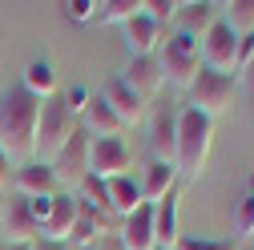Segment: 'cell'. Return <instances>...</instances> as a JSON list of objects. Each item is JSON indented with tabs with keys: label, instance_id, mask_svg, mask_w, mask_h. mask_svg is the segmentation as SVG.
I'll return each mask as SVG.
<instances>
[{
	"label": "cell",
	"instance_id": "1",
	"mask_svg": "<svg viewBox=\"0 0 254 250\" xmlns=\"http://www.w3.org/2000/svg\"><path fill=\"white\" fill-rule=\"evenodd\" d=\"M37 117H41V101L28 89H20V85L0 89V149L8 153L12 166L33 162V149H37Z\"/></svg>",
	"mask_w": 254,
	"mask_h": 250
},
{
	"label": "cell",
	"instance_id": "2",
	"mask_svg": "<svg viewBox=\"0 0 254 250\" xmlns=\"http://www.w3.org/2000/svg\"><path fill=\"white\" fill-rule=\"evenodd\" d=\"M210 145H214V117H206L202 109L186 105L178 113V174L186 178H202L206 162H210Z\"/></svg>",
	"mask_w": 254,
	"mask_h": 250
},
{
	"label": "cell",
	"instance_id": "3",
	"mask_svg": "<svg viewBox=\"0 0 254 250\" xmlns=\"http://www.w3.org/2000/svg\"><path fill=\"white\" fill-rule=\"evenodd\" d=\"M73 133H77V117L65 109L61 93H57V97H45L41 101V117H37V149H33V162L53 166V158L69 145Z\"/></svg>",
	"mask_w": 254,
	"mask_h": 250
},
{
	"label": "cell",
	"instance_id": "4",
	"mask_svg": "<svg viewBox=\"0 0 254 250\" xmlns=\"http://www.w3.org/2000/svg\"><path fill=\"white\" fill-rule=\"evenodd\" d=\"M157 65H162V77L190 89L194 85V77L202 73V49L194 37H186V33H170L162 41V49H157Z\"/></svg>",
	"mask_w": 254,
	"mask_h": 250
},
{
	"label": "cell",
	"instance_id": "5",
	"mask_svg": "<svg viewBox=\"0 0 254 250\" xmlns=\"http://www.w3.org/2000/svg\"><path fill=\"white\" fill-rule=\"evenodd\" d=\"M238 89L242 81L234 73H214V69H202L190 85V97H194V109H202L206 117H218L226 113L234 101H238Z\"/></svg>",
	"mask_w": 254,
	"mask_h": 250
},
{
	"label": "cell",
	"instance_id": "6",
	"mask_svg": "<svg viewBox=\"0 0 254 250\" xmlns=\"http://www.w3.org/2000/svg\"><path fill=\"white\" fill-rule=\"evenodd\" d=\"M89 141H93V137H89L81 125H77V133L69 137V145L53 158L57 186H61L65 194H77V190H81V182L89 178Z\"/></svg>",
	"mask_w": 254,
	"mask_h": 250
},
{
	"label": "cell",
	"instance_id": "7",
	"mask_svg": "<svg viewBox=\"0 0 254 250\" xmlns=\"http://www.w3.org/2000/svg\"><path fill=\"white\" fill-rule=\"evenodd\" d=\"M198 49H202V69H214V73H234L238 77V69H234V57H238V33L226 24V20H214L206 33H202V41H198Z\"/></svg>",
	"mask_w": 254,
	"mask_h": 250
},
{
	"label": "cell",
	"instance_id": "8",
	"mask_svg": "<svg viewBox=\"0 0 254 250\" xmlns=\"http://www.w3.org/2000/svg\"><path fill=\"white\" fill-rule=\"evenodd\" d=\"M133 149L125 137H93L89 141V174L93 178H129Z\"/></svg>",
	"mask_w": 254,
	"mask_h": 250
},
{
	"label": "cell",
	"instance_id": "9",
	"mask_svg": "<svg viewBox=\"0 0 254 250\" xmlns=\"http://www.w3.org/2000/svg\"><path fill=\"white\" fill-rule=\"evenodd\" d=\"M0 234L8 238V246H33L41 238V222L28 210V198L24 194H12L4 202V222H0Z\"/></svg>",
	"mask_w": 254,
	"mask_h": 250
},
{
	"label": "cell",
	"instance_id": "10",
	"mask_svg": "<svg viewBox=\"0 0 254 250\" xmlns=\"http://www.w3.org/2000/svg\"><path fill=\"white\" fill-rule=\"evenodd\" d=\"M101 97H105V105L117 113V121L125 125V129H129V125H141V121H145V113H149V101H141L137 93L121 81V77H109V81H105Z\"/></svg>",
	"mask_w": 254,
	"mask_h": 250
},
{
	"label": "cell",
	"instance_id": "11",
	"mask_svg": "<svg viewBox=\"0 0 254 250\" xmlns=\"http://www.w3.org/2000/svg\"><path fill=\"white\" fill-rule=\"evenodd\" d=\"M125 85H129L141 101H149V97H157V89L166 85V77H162V65H157V57H129V65H125L121 73H117Z\"/></svg>",
	"mask_w": 254,
	"mask_h": 250
},
{
	"label": "cell",
	"instance_id": "12",
	"mask_svg": "<svg viewBox=\"0 0 254 250\" xmlns=\"http://www.w3.org/2000/svg\"><path fill=\"white\" fill-rule=\"evenodd\" d=\"M12 186H16V194H24V198H57V194H61L57 174H53V166H45V162H24V166H16Z\"/></svg>",
	"mask_w": 254,
	"mask_h": 250
},
{
	"label": "cell",
	"instance_id": "13",
	"mask_svg": "<svg viewBox=\"0 0 254 250\" xmlns=\"http://www.w3.org/2000/svg\"><path fill=\"white\" fill-rule=\"evenodd\" d=\"M121 250H157L153 206H149V202H141L129 218H121Z\"/></svg>",
	"mask_w": 254,
	"mask_h": 250
},
{
	"label": "cell",
	"instance_id": "14",
	"mask_svg": "<svg viewBox=\"0 0 254 250\" xmlns=\"http://www.w3.org/2000/svg\"><path fill=\"white\" fill-rule=\"evenodd\" d=\"M162 41H166V28L157 20H149L145 12H137L133 20H125V45H129V57H157Z\"/></svg>",
	"mask_w": 254,
	"mask_h": 250
},
{
	"label": "cell",
	"instance_id": "15",
	"mask_svg": "<svg viewBox=\"0 0 254 250\" xmlns=\"http://www.w3.org/2000/svg\"><path fill=\"white\" fill-rule=\"evenodd\" d=\"M218 16H222V4H214V0H190V4H182L178 16H174V33H186V37L202 41V33Z\"/></svg>",
	"mask_w": 254,
	"mask_h": 250
},
{
	"label": "cell",
	"instance_id": "16",
	"mask_svg": "<svg viewBox=\"0 0 254 250\" xmlns=\"http://www.w3.org/2000/svg\"><path fill=\"white\" fill-rule=\"evenodd\" d=\"M77 214H81L77 194H57V198H53V210H49V218H45V226H41V234L53 238V242H69Z\"/></svg>",
	"mask_w": 254,
	"mask_h": 250
},
{
	"label": "cell",
	"instance_id": "17",
	"mask_svg": "<svg viewBox=\"0 0 254 250\" xmlns=\"http://www.w3.org/2000/svg\"><path fill=\"white\" fill-rule=\"evenodd\" d=\"M149 149H153L157 162L174 166V158H178V113H170V109H157V113H153Z\"/></svg>",
	"mask_w": 254,
	"mask_h": 250
},
{
	"label": "cell",
	"instance_id": "18",
	"mask_svg": "<svg viewBox=\"0 0 254 250\" xmlns=\"http://www.w3.org/2000/svg\"><path fill=\"white\" fill-rule=\"evenodd\" d=\"M153 234H157V250H178V242H182V234H178V190H170L153 206Z\"/></svg>",
	"mask_w": 254,
	"mask_h": 250
},
{
	"label": "cell",
	"instance_id": "19",
	"mask_svg": "<svg viewBox=\"0 0 254 250\" xmlns=\"http://www.w3.org/2000/svg\"><path fill=\"white\" fill-rule=\"evenodd\" d=\"M85 125H81V129L89 133V137H121V129H125V125L117 121V113L105 105V97H101V93H93V97H89V105H85Z\"/></svg>",
	"mask_w": 254,
	"mask_h": 250
},
{
	"label": "cell",
	"instance_id": "20",
	"mask_svg": "<svg viewBox=\"0 0 254 250\" xmlns=\"http://www.w3.org/2000/svg\"><path fill=\"white\" fill-rule=\"evenodd\" d=\"M141 186V202H149V206H157L170 190H178V166H166V162H153L149 170H145V178L137 182Z\"/></svg>",
	"mask_w": 254,
	"mask_h": 250
},
{
	"label": "cell",
	"instance_id": "21",
	"mask_svg": "<svg viewBox=\"0 0 254 250\" xmlns=\"http://www.w3.org/2000/svg\"><path fill=\"white\" fill-rule=\"evenodd\" d=\"M105 182V198H109V214L129 218L141 206V186L133 178H101Z\"/></svg>",
	"mask_w": 254,
	"mask_h": 250
},
{
	"label": "cell",
	"instance_id": "22",
	"mask_svg": "<svg viewBox=\"0 0 254 250\" xmlns=\"http://www.w3.org/2000/svg\"><path fill=\"white\" fill-rule=\"evenodd\" d=\"M20 89H28L37 101L57 97V73H53V65H49V61H33V65L24 69V77H20Z\"/></svg>",
	"mask_w": 254,
	"mask_h": 250
},
{
	"label": "cell",
	"instance_id": "23",
	"mask_svg": "<svg viewBox=\"0 0 254 250\" xmlns=\"http://www.w3.org/2000/svg\"><path fill=\"white\" fill-rule=\"evenodd\" d=\"M222 20H226L238 37L254 33V0H234V4H222Z\"/></svg>",
	"mask_w": 254,
	"mask_h": 250
},
{
	"label": "cell",
	"instance_id": "24",
	"mask_svg": "<svg viewBox=\"0 0 254 250\" xmlns=\"http://www.w3.org/2000/svg\"><path fill=\"white\" fill-rule=\"evenodd\" d=\"M137 12H141V0H105V4H97V20L105 24H125Z\"/></svg>",
	"mask_w": 254,
	"mask_h": 250
},
{
	"label": "cell",
	"instance_id": "25",
	"mask_svg": "<svg viewBox=\"0 0 254 250\" xmlns=\"http://www.w3.org/2000/svg\"><path fill=\"white\" fill-rule=\"evenodd\" d=\"M178 0H141V12L149 16V20H157L162 28H170L174 24V16H178Z\"/></svg>",
	"mask_w": 254,
	"mask_h": 250
},
{
	"label": "cell",
	"instance_id": "26",
	"mask_svg": "<svg viewBox=\"0 0 254 250\" xmlns=\"http://www.w3.org/2000/svg\"><path fill=\"white\" fill-rule=\"evenodd\" d=\"M234 230L238 234H254V194H242L238 202H234Z\"/></svg>",
	"mask_w": 254,
	"mask_h": 250
},
{
	"label": "cell",
	"instance_id": "27",
	"mask_svg": "<svg viewBox=\"0 0 254 250\" xmlns=\"http://www.w3.org/2000/svg\"><path fill=\"white\" fill-rule=\"evenodd\" d=\"M65 16L85 24V20H97V0H69L65 4Z\"/></svg>",
	"mask_w": 254,
	"mask_h": 250
},
{
	"label": "cell",
	"instance_id": "28",
	"mask_svg": "<svg viewBox=\"0 0 254 250\" xmlns=\"http://www.w3.org/2000/svg\"><path fill=\"white\" fill-rule=\"evenodd\" d=\"M89 97H93L89 89H81V85H73V89H65V97H61V101H65V109H69L73 117H81V113H85V105H89Z\"/></svg>",
	"mask_w": 254,
	"mask_h": 250
},
{
	"label": "cell",
	"instance_id": "29",
	"mask_svg": "<svg viewBox=\"0 0 254 250\" xmlns=\"http://www.w3.org/2000/svg\"><path fill=\"white\" fill-rule=\"evenodd\" d=\"M250 61H254V33L250 37H238V57H234V69L246 73L250 69Z\"/></svg>",
	"mask_w": 254,
	"mask_h": 250
},
{
	"label": "cell",
	"instance_id": "30",
	"mask_svg": "<svg viewBox=\"0 0 254 250\" xmlns=\"http://www.w3.org/2000/svg\"><path fill=\"white\" fill-rule=\"evenodd\" d=\"M28 210H33V218L45 226V218H49V210H53V198H28Z\"/></svg>",
	"mask_w": 254,
	"mask_h": 250
},
{
	"label": "cell",
	"instance_id": "31",
	"mask_svg": "<svg viewBox=\"0 0 254 250\" xmlns=\"http://www.w3.org/2000/svg\"><path fill=\"white\" fill-rule=\"evenodd\" d=\"M178 250H234V246H226V242H178Z\"/></svg>",
	"mask_w": 254,
	"mask_h": 250
},
{
	"label": "cell",
	"instance_id": "32",
	"mask_svg": "<svg viewBox=\"0 0 254 250\" xmlns=\"http://www.w3.org/2000/svg\"><path fill=\"white\" fill-rule=\"evenodd\" d=\"M12 174H16V166L8 162V153L0 149V186H8V182H12Z\"/></svg>",
	"mask_w": 254,
	"mask_h": 250
},
{
	"label": "cell",
	"instance_id": "33",
	"mask_svg": "<svg viewBox=\"0 0 254 250\" xmlns=\"http://www.w3.org/2000/svg\"><path fill=\"white\" fill-rule=\"evenodd\" d=\"M33 250H69V246H65V242H53V238H45V234H41V238L33 242Z\"/></svg>",
	"mask_w": 254,
	"mask_h": 250
},
{
	"label": "cell",
	"instance_id": "34",
	"mask_svg": "<svg viewBox=\"0 0 254 250\" xmlns=\"http://www.w3.org/2000/svg\"><path fill=\"white\" fill-rule=\"evenodd\" d=\"M0 222H4V198H0Z\"/></svg>",
	"mask_w": 254,
	"mask_h": 250
},
{
	"label": "cell",
	"instance_id": "35",
	"mask_svg": "<svg viewBox=\"0 0 254 250\" xmlns=\"http://www.w3.org/2000/svg\"><path fill=\"white\" fill-rule=\"evenodd\" d=\"M8 250H33V246H8Z\"/></svg>",
	"mask_w": 254,
	"mask_h": 250
},
{
	"label": "cell",
	"instance_id": "36",
	"mask_svg": "<svg viewBox=\"0 0 254 250\" xmlns=\"http://www.w3.org/2000/svg\"><path fill=\"white\" fill-rule=\"evenodd\" d=\"M250 194H254V178H250Z\"/></svg>",
	"mask_w": 254,
	"mask_h": 250
},
{
	"label": "cell",
	"instance_id": "37",
	"mask_svg": "<svg viewBox=\"0 0 254 250\" xmlns=\"http://www.w3.org/2000/svg\"><path fill=\"white\" fill-rule=\"evenodd\" d=\"M246 73H254V61H250V69H246Z\"/></svg>",
	"mask_w": 254,
	"mask_h": 250
},
{
	"label": "cell",
	"instance_id": "38",
	"mask_svg": "<svg viewBox=\"0 0 254 250\" xmlns=\"http://www.w3.org/2000/svg\"><path fill=\"white\" fill-rule=\"evenodd\" d=\"M250 242H254V234H250Z\"/></svg>",
	"mask_w": 254,
	"mask_h": 250
}]
</instances>
